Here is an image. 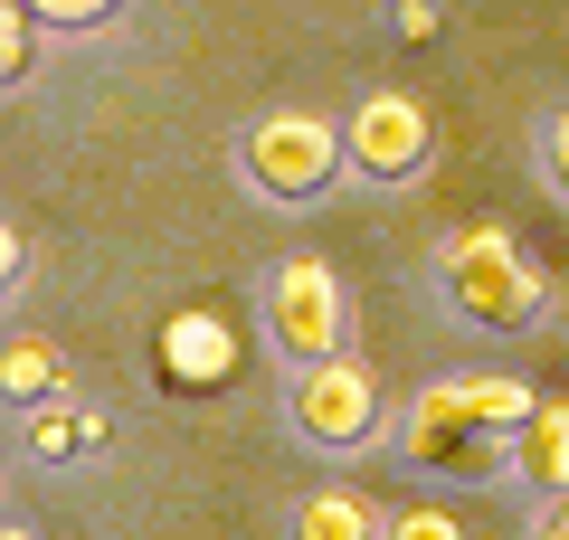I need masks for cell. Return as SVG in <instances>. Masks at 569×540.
Listing matches in <instances>:
<instances>
[{
    "label": "cell",
    "mask_w": 569,
    "mask_h": 540,
    "mask_svg": "<svg viewBox=\"0 0 569 540\" xmlns=\"http://www.w3.org/2000/svg\"><path fill=\"white\" fill-rule=\"evenodd\" d=\"M29 10H39L48 29H104V20L123 10V0H29Z\"/></svg>",
    "instance_id": "cell-15"
},
{
    "label": "cell",
    "mask_w": 569,
    "mask_h": 540,
    "mask_svg": "<svg viewBox=\"0 0 569 540\" xmlns=\"http://www.w3.org/2000/svg\"><path fill=\"white\" fill-rule=\"evenodd\" d=\"M541 408V389L512 370H437L399 408V464L427 483H503L512 427Z\"/></svg>",
    "instance_id": "cell-1"
},
{
    "label": "cell",
    "mask_w": 569,
    "mask_h": 540,
    "mask_svg": "<svg viewBox=\"0 0 569 540\" xmlns=\"http://www.w3.org/2000/svg\"><path fill=\"white\" fill-rule=\"evenodd\" d=\"M39 39H48L39 10H29V0H0V77H10V86H29V67H39Z\"/></svg>",
    "instance_id": "cell-12"
},
{
    "label": "cell",
    "mask_w": 569,
    "mask_h": 540,
    "mask_svg": "<svg viewBox=\"0 0 569 540\" xmlns=\"http://www.w3.org/2000/svg\"><path fill=\"white\" fill-rule=\"evenodd\" d=\"M522 540H569V493H531V521Z\"/></svg>",
    "instance_id": "cell-16"
},
{
    "label": "cell",
    "mask_w": 569,
    "mask_h": 540,
    "mask_svg": "<svg viewBox=\"0 0 569 540\" xmlns=\"http://www.w3.org/2000/svg\"><path fill=\"white\" fill-rule=\"evenodd\" d=\"M342 142H351V180L408 190V180H427V161H437V114H427L408 86H370L342 114Z\"/></svg>",
    "instance_id": "cell-6"
},
{
    "label": "cell",
    "mask_w": 569,
    "mask_h": 540,
    "mask_svg": "<svg viewBox=\"0 0 569 540\" xmlns=\"http://www.w3.org/2000/svg\"><path fill=\"white\" fill-rule=\"evenodd\" d=\"M257 332H266V351H276L284 370H313V360L351 351V284H342V266L313 257V247H284V257L257 276Z\"/></svg>",
    "instance_id": "cell-3"
},
{
    "label": "cell",
    "mask_w": 569,
    "mask_h": 540,
    "mask_svg": "<svg viewBox=\"0 0 569 540\" xmlns=\"http://www.w3.org/2000/svg\"><path fill=\"white\" fill-rule=\"evenodd\" d=\"M427 284H437V303H447L466 332H485V341H522V332H541V313H550L541 257H531L503 219L447 228L437 257H427Z\"/></svg>",
    "instance_id": "cell-2"
},
{
    "label": "cell",
    "mask_w": 569,
    "mask_h": 540,
    "mask_svg": "<svg viewBox=\"0 0 569 540\" xmlns=\"http://www.w3.org/2000/svg\"><path fill=\"white\" fill-rule=\"evenodd\" d=\"M152 360H162L171 389L209 399V389H228V370H238V322L228 313H171L162 332H152Z\"/></svg>",
    "instance_id": "cell-7"
},
{
    "label": "cell",
    "mask_w": 569,
    "mask_h": 540,
    "mask_svg": "<svg viewBox=\"0 0 569 540\" xmlns=\"http://www.w3.org/2000/svg\"><path fill=\"white\" fill-rule=\"evenodd\" d=\"M389 540H475V531H466L456 502H399L389 512Z\"/></svg>",
    "instance_id": "cell-14"
},
{
    "label": "cell",
    "mask_w": 569,
    "mask_h": 540,
    "mask_svg": "<svg viewBox=\"0 0 569 540\" xmlns=\"http://www.w3.org/2000/svg\"><path fill=\"white\" fill-rule=\"evenodd\" d=\"M512 483L569 493V399H541L522 427H512Z\"/></svg>",
    "instance_id": "cell-9"
},
{
    "label": "cell",
    "mask_w": 569,
    "mask_h": 540,
    "mask_svg": "<svg viewBox=\"0 0 569 540\" xmlns=\"http://www.w3.org/2000/svg\"><path fill=\"white\" fill-rule=\"evenodd\" d=\"M0 389L20 408H39V399H67V351L48 332H10V351H0Z\"/></svg>",
    "instance_id": "cell-11"
},
{
    "label": "cell",
    "mask_w": 569,
    "mask_h": 540,
    "mask_svg": "<svg viewBox=\"0 0 569 540\" xmlns=\"http://www.w3.org/2000/svg\"><path fill=\"white\" fill-rule=\"evenodd\" d=\"M104 437H114V418H104L96 399H39V408L20 418V446H29L39 464L77 456V446H104Z\"/></svg>",
    "instance_id": "cell-10"
},
{
    "label": "cell",
    "mask_w": 569,
    "mask_h": 540,
    "mask_svg": "<svg viewBox=\"0 0 569 540\" xmlns=\"http://www.w3.org/2000/svg\"><path fill=\"white\" fill-rule=\"evenodd\" d=\"M0 540H39V531H29V521H10V531H0Z\"/></svg>",
    "instance_id": "cell-18"
},
{
    "label": "cell",
    "mask_w": 569,
    "mask_h": 540,
    "mask_svg": "<svg viewBox=\"0 0 569 540\" xmlns=\"http://www.w3.org/2000/svg\"><path fill=\"white\" fill-rule=\"evenodd\" d=\"M284 427H295L313 456H370L380 437H399V427H389V389H380V370H370L361 351L284 370Z\"/></svg>",
    "instance_id": "cell-5"
},
{
    "label": "cell",
    "mask_w": 569,
    "mask_h": 540,
    "mask_svg": "<svg viewBox=\"0 0 569 540\" xmlns=\"http://www.w3.org/2000/svg\"><path fill=\"white\" fill-rule=\"evenodd\" d=\"M531 171H541L550 200H569V104H550V114L531 123Z\"/></svg>",
    "instance_id": "cell-13"
},
{
    "label": "cell",
    "mask_w": 569,
    "mask_h": 540,
    "mask_svg": "<svg viewBox=\"0 0 569 540\" xmlns=\"http://www.w3.org/2000/svg\"><path fill=\"white\" fill-rule=\"evenodd\" d=\"M284 540H389V502H370L361 483H305L284 512Z\"/></svg>",
    "instance_id": "cell-8"
},
{
    "label": "cell",
    "mask_w": 569,
    "mask_h": 540,
    "mask_svg": "<svg viewBox=\"0 0 569 540\" xmlns=\"http://www.w3.org/2000/svg\"><path fill=\"white\" fill-rule=\"evenodd\" d=\"M389 29H399V39H437V0H399Z\"/></svg>",
    "instance_id": "cell-17"
},
{
    "label": "cell",
    "mask_w": 569,
    "mask_h": 540,
    "mask_svg": "<svg viewBox=\"0 0 569 540\" xmlns=\"http://www.w3.org/2000/svg\"><path fill=\"white\" fill-rule=\"evenodd\" d=\"M342 171H351V142H342V123L313 114V104H276V114H257V123L238 133V180L257 190L266 209L323 200Z\"/></svg>",
    "instance_id": "cell-4"
}]
</instances>
